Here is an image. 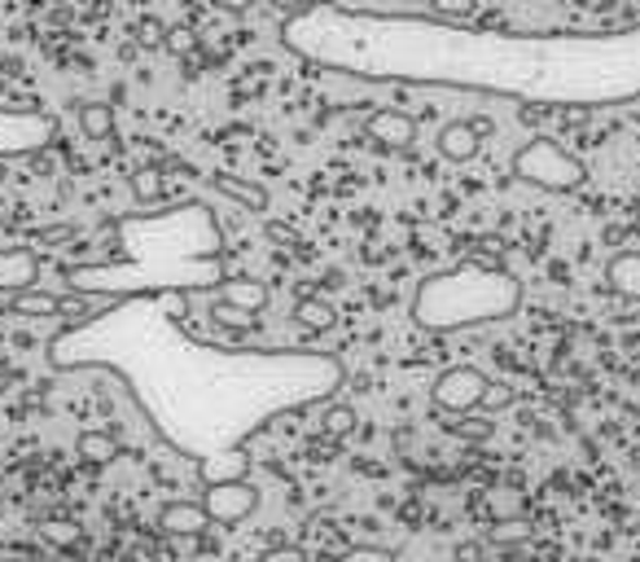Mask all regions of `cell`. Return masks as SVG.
I'll return each mask as SVG.
<instances>
[{"mask_svg":"<svg viewBox=\"0 0 640 562\" xmlns=\"http://www.w3.org/2000/svg\"><path fill=\"white\" fill-rule=\"evenodd\" d=\"M513 308H518V281L500 264H483V259H465L452 272L430 277L417 295V321L430 330L500 321Z\"/></svg>","mask_w":640,"mask_h":562,"instance_id":"obj_1","label":"cell"},{"mask_svg":"<svg viewBox=\"0 0 640 562\" xmlns=\"http://www.w3.org/2000/svg\"><path fill=\"white\" fill-rule=\"evenodd\" d=\"M513 176L531 189H544V194H574L583 180H588V167L566 150L557 145L553 137H535L526 141L518 154H513Z\"/></svg>","mask_w":640,"mask_h":562,"instance_id":"obj_2","label":"cell"},{"mask_svg":"<svg viewBox=\"0 0 640 562\" xmlns=\"http://www.w3.org/2000/svg\"><path fill=\"white\" fill-rule=\"evenodd\" d=\"M487 387H491V378H487L483 370H474V365H452V370H443V374L435 378V387H430V405H435L439 413H452V418H461V413H478Z\"/></svg>","mask_w":640,"mask_h":562,"instance_id":"obj_3","label":"cell"},{"mask_svg":"<svg viewBox=\"0 0 640 562\" xmlns=\"http://www.w3.org/2000/svg\"><path fill=\"white\" fill-rule=\"evenodd\" d=\"M202 510L211 514L215 527H237L246 523L254 510H259V488L241 475V479H220V483H206L202 492Z\"/></svg>","mask_w":640,"mask_h":562,"instance_id":"obj_4","label":"cell"},{"mask_svg":"<svg viewBox=\"0 0 640 562\" xmlns=\"http://www.w3.org/2000/svg\"><path fill=\"white\" fill-rule=\"evenodd\" d=\"M40 286V259H36V246H5L0 250V295H23Z\"/></svg>","mask_w":640,"mask_h":562,"instance_id":"obj_5","label":"cell"},{"mask_svg":"<svg viewBox=\"0 0 640 562\" xmlns=\"http://www.w3.org/2000/svg\"><path fill=\"white\" fill-rule=\"evenodd\" d=\"M365 137L378 141V145H387V150H413V141H417V119L404 115V110H395V106H382V110H374V115L365 119Z\"/></svg>","mask_w":640,"mask_h":562,"instance_id":"obj_6","label":"cell"},{"mask_svg":"<svg viewBox=\"0 0 640 562\" xmlns=\"http://www.w3.org/2000/svg\"><path fill=\"white\" fill-rule=\"evenodd\" d=\"M211 514L202 510V501H167L158 510V531L171 540H198L202 531H211Z\"/></svg>","mask_w":640,"mask_h":562,"instance_id":"obj_7","label":"cell"},{"mask_svg":"<svg viewBox=\"0 0 640 562\" xmlns=\"http://www.w3.org/2000/svg\"><path fill=\"white\" fill-rule=\"evenodd\" d=\"M435 145H439V154L448 159V163H474L478 159V150H483V137L474 132V124L470 119H452V124H443L439 128V137H435Z\"/></svg>","mask_w":640,"mask_h":562,"instance_id":"obj_8","label":"cell"},{"mask_svg":"<svg viewBox=\"0 0 640 562\" xmlns=\"http://www.w3.org/2000/svg\"><path fill=\"white\" fill-rule=\"evenodd\" d=\"M605 291L618 295V300L640 304V250H623V255L609 259V268H605Z\"/></svg>","mask_w":640,"mask_h":562,"instance_id":"obj_9","label":"cell"},{"mask_svg":"<svg viewBox=\"0 0 640 562\" xmlns=\"http://www.w3.org/2000/svg\"><path fill=\"white\" fill-rule=\"evenodd\" d=\"M215 300H220V304H233V308H241V313H250V317H259V313L268 308L272 291L263 286V281H254V277H228Z\"/></svg>","mask_w":640,"mask_h":562,"instance_id":"obj_10","label":"cell"},{"mask_svg":"<svg viewBox=\"0 0 640 562\" xmlns=\"http://www.w3.org/2000/svg\"><path fill=\"white\" fill-rule=\"evenodd\" d=\"M211 189L224 194V198H233V202H241L246 211H268V189L254 185V180H241L233 172H215L211 176Z\"/></svg>","mask_w":640,"mask_h":562,"instance_id":"obj_11","label":"cell"},{"mask_svg":"<svg viewBox=\"0 0 640 562\" xmlns=\"http://www.w3.org/2000/svg\"><path fill=\"white\" fill-rule=\"evenodd\" d=\"M75 453H80V461H88V466H110V461L119 457V440H115L110 431H80Z\"/></svg>","mask_w":640,"mask_h":562,"instance_id":"obj_12","label":"cell"},{"mask_svg":"<svg viewBox=\"0 0 640 562\" xmlns=\"http://www.w3.org/2000/svg\"><path fill=\"white\" fill-rule=\"evenodd\" d=\"M5 304H10V313H19V317H62V300L49 295V291H40V286H32V291H23V295H10Z\"/></svg>","mask_w":640,"mask_h":562,"instance_id":"obj_13","label":"cell"},{"mask_svg":"<svg viewBox=\"0 0 640 562\" xmlns=\"http://www.w3.org/2000/svg\"><path fill=\"white\" fill-rule=\"evenodd\" d=\"M294 326L307 330V335H325V330H334V308L325 300H298L294 304Z\"/></svg>","mask_w":640,"mask_h":562,"instance_id":"obj_14","label":"cell"},{"mask_svg":"<svg viewBox=\"0 0 640 562\" xmlns=\"http://www.w3.org/2000/svg\"><path fill=\"white\" fill-rule=\"evenodd\" d=\"M80 128L88 141H110L115 137V110L106 102H84L80 106Z\"/></svg>","mask_w":640,"mask_h":562,"instance_id":"obj_15","label":"cell"},{"mask_svg":"<svg viewBox=\"0 0 640 562\" xmlns=\"http://www.w3.org/2000/svg\"><path fill=\"white\" fill-rule=\"evenodd\" d=\"M356 409L352 405H330L325 413H320V435H325L330 444H343L347 435H356Z\"/></svg>","mask_w":640,"mask_h":562,"instance_id":"obj_16","label":"cell"},{"mask_svg":"<svg viewBox=\"0 0 640 562\" xmlns=\"http://www.w3.org/2000/svg\"><path fill=\"white\" fill-rule=\"evenodd\" d=\"M487 540H491L496 549H518V545L531 540V523H526V518H496L491 531H487Z\"/></svg>","mask_w":640,"mask_h":562,"instance_id":"obj_17","label":"cell"},{"mask_svg":"<svg viewBox=\"0 0 640 562\" xmlns=\"http://www.w3.org/2000/svg\"><path fill=\"white\" fill-rule=\"evenodd\" d=\"M448 431H452V435H461L465 444H487V440L496 435V422H491V418H483V413H461L457 422H448Z\"/></svg>","mask_w":640,"mask_h":562,"instance_id":"obj_18","label":"cell"},{"mask_svg":"<svg viewBox=\"0 0 640 562\" xmlns=\"http://www.w3.org/2000/svg\"><path fill=\"white\" fill-rule=\"evenodd\" d=\"M132 36H137V45H141L145 54H158V49H167V27H163L158 19H137Z\"/></svg>","mask_w":640,"mask_h":562,"instance_id":"obj_19","label":"cell"},{"mask_svg":"<svg viewBox=\"0 0 640 562\" xmlns=\"http://www.w3.org/2000/svg\"><path fill=\"white\" fill-rule=\"evenodd\" d=\"M132 194L141 202H158L163 198V172L158 167H137L132 172Z\"/></svg>","mask_w":640,"mask_h":562,"instance_id":"obj_20","label":"cell"},{"mask_svg":"<svg viewBox=\"0 0 640 562\" xmlns=\"http://www.w3.org/2000/svg\"><path fill=\"white\" fill-rule=\"evenodd\" d=\"M334 562H395V549H387V545H369V540H360V545H347Z\"/></svg>","mask_w":640,"mask_h":562,"instance_id":"obj_21","label":"cell"},{"mask_svg":"<svg viewBox=\"0 0 640 562\" xmlns=\"http://www.w3.org/2000/svg\"><path fill=\"white\" fill-rule=\"evenodd\" d=\"M211 321H215V326H224V330H237V335L254 326V317H250V313H241V308H233V304H220V300L211 304Z\"/></svg>","mask_w":640,"mask_h":562,"instance_id":"obj_22","label":"cell"},{"mask_svg":"<svg viewBox=\"0 0 640 562\" xmlns=\"http://www.w3.org/2000/svg\"><path fill=\"white\" fill-rule=\"evenodd\" d=\"M40 531H45V540H49V545H58V549H75V545H80V527H75V523H67V518L45 523Z\"/></svg>","mask_w":640,"mask_h":562,"instance_id":"obj_23","label":"cell"},{"mask_svg":"<svg viewBox=\"0 0 640 562\" xmlns=\"http://www.w3.org/2000/svg\"><path fill=\"white\" fill-rule=\"evenodd\" d=\"M518 396H513V387H505V383H491L487 387V396H483V409H491V413H500V409H509Z\"/></svg>","mask_w":640,"mask_h":562,"instance_id":"obj_24","label":"cell"},{"mask_svg":"<svg viewBox=\"0 0 640 562\" xmlns=\"http://www.w3.org/2000/svg\"><path fill=\"white\" fill-rule=\"evenodd\" d=\"M259 562H307V553L298 545H272L259 553Z\"/></svg>","mask_w":640,"mask_h":562,"instance_id":"obj_25","label":"cell"},{"mask_svg":"<svg viewBox=\"0 0 640 562\" xmlns=\"http://www.w3.org/2000/svg\"><path fill=\"white\" fill-rule=\"evenodd\" d=\"M75 229H67V224H54V229H40L36 233V246H54V242H62V237H71Z\"/></svg>","mask_w":640,"mask_h":562,"instance_id":"obj_26","label":"cell"},{"mask_svg":"<svg viewBox=\"0 0 640 562\" xmlns=\"http://www.w3.org/2000/svg\"><path fill=\"white\" fill-rule=\"evenodd\" d=\"M268 5H272L276 14H303V10L316 5V0H268Z\"/></svg>","mask_w":640,"mask_h":562,"instance_id":"obj_27","label":"cell"},{"mask_svg":"<svg viewBox=\"0 0 640 562\" xmlns=\"http://www.w3.org/2000/svg\"><path fill=\"white\" fill-rule=\"evenodd\" d=\"M167 49L171 54H185V49H193V36L189 32H167Z\"/></svg>","mask_w":640,"mask_h":562,"instance_id":"obj_28","label":"cell"},{"mask_svg":"<svg viewBox=\"0 0 640 562\" xmlns=\"http://www.w3.org/2000/svg\"><path fill=\"white\" fill-rule=\"evenodd\" d=\"M470 124H474V132H478V137H483V141H487V137H491V132H496V124H491V119H487V115H470Z\"/></svg>","mask_w":640,"mask_h":562,"instance_id":"obj_29","label":"cell"},{"mask_svg":"<svg viewBox=\"0 0 640 562\" xmlns=\"http://www.w3.org/2000/svg\"><path fill=\"white\" fill-rule=\"evenodd\" d=\"M457 562H478V545H457Z\"/></svg>","mask_w":640,"mask_h":562,"instance_id":"obj_30","label":"cell"},{"mask_svg":"<svg viewBox=\"0 0 640 562\" xmlns=\"http://www.w3.org/2000/svg\"><path fill=\"white\" fill-rule=\"evenodd\" d=\"M5 562H40V558H32V553H19V558H5Z\"/></svg>","mask_w":640,"mask_h":562,"instance_id":"obj_31","label":"cell"}]
</instances>
